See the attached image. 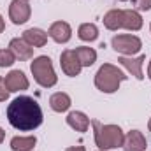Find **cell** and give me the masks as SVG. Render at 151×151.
Segmentation results:
<instances>
[{"instance_id":"obj_1","label":"cell","mask_w":151,"mask_h":151,"mask_svg":"<svg viewBox=\"0 0 151 151\" xmlns=\"http://www.w3.org/2000/svg\"><path fill=\"white\" fill-rule=\"evenodd\" d=\"M42 118L39 102L28 95H19L7 106V119L19 132H34L42 125Z\"/></svg>"},{"instance_id":"obj_10","label":"cell","mask_w":151,"mask_h":151,"mask_svg":"<svg viewBox=\"0 0 151 151\" xmlns=\"http://www.w3.org/2000/svg\"><path fill=\"white\" fill-rule=\"evenodd\" d=\"M47 35L53 39L55 42H58V44H65L72 37V28H70V25L67 21H55L49 27Z\"/></svg>"},{"instance_id":"obj_11","label":"cell","mask_w":151,"mask_h":151,"mask_svg":"<svg viewBox=\"0 0 151 151\" xmlns=\"http://www.w3.org/2000/svg\"><path fill=\"white\" fill-rule=\"evenodd\" d=\"M119 65H123L132 76H135L137 79H144V72H142V65L146 62V56L141 55V56H119L118 58Z\"/></svg>"},{"instance_id":"obj_30","label":"cell","mask_w":151,"mask_h":151,"mask_svg":"<svg viewBox=\"0 0 151 151\" xmlns=\"http://www.w3.org/2000/svg\"><path fill=\"white\" fill-rule=\"evenodd\" d=\"M119 2H127V0H119Z\"/></svg>"},{"instance_id":"obj_12","label":"cell","mask_w":151,"mask_h":151,"mask_svg":"<svg viewBox=\"0 0 151 151\" xmlns=\"http://www.w3.org/2000/svg\"><path fill=\"white\" fill-rule=\"evenodd\" d=\"M146 137L142 135V132L139 130H130L127 135H125V141H123V150L125 151H146Z\"/></svg>"},{"instance_id":"obj_9","label":"cell","mask_w":151,"mask_h":151,"mask_svg":"<svg viewBox=\"0 0 151 151\" xmlns=\"http://www.w3.org/2000/svg\"><path fill=\"white\" fill-rule=\"evenodd\" d=\"M4 79H5V86H7L9 93L25 91V90H28V86H30L28 77L25 76V72H21V70H11Z\"/></svg>"},{"instance_id":"obj_5","label":"cell","mask_w":151,"mask_h":151,"mask_svg":"<svg viewBox=\"0 0 151 151\" xmlns=\"http://www.w3.org/2000/svg\"><path fill=\"white\" fill-rule=\"evenodd\" d=\"M111 46L116 53H119L121 56H134L135 53L141 51L142 47V40L137 35H130V34H119L114 35L111 40Z\"/></svg>"},{"instance_id":"obj_19","label":"cell","mask_w":151,"mask_h":151,"mask_svg":"<svg viewBox=\"0 0 151 151\" xmlns=\"http://www.w3.org/2000/svg\"><path fill=\"white\" fill-rule=\"evenodd\" d=\"M76 55H77V58H79L83 67H91L97 62V51L93 47L79 46V47H76Z\"/></svg>"},{"instance_id":"obj_21","label":"cell","mask_w":151,"mask_h":151,"mask_svg":"<svg viewBox=\"0 0 151 151\" xmlns=\"http://www.w3.org/2000/svg\"><path fill=\"white\" fill-rule=\"evenodd\" d=\"M14 62H16V56L12 55L11 49H0V67H2V69L11 67Z\"/></svg>"},{"instance_id":"obj_18","label":"cell","mask_w":151,"mask_h":151,"mask_svg":"<svg viewBox=\"0 0 151 151\" xmlns=\"http://www.w3.org/2000/svg\"><path fill=\"white\" fill-rule=\"evenodd\" d=\"M104 27L111 32L123 28V9H111L104 14Z\"/></svg>"},{"instance_id":"obj_25","label":"cell","mask_w":151,"mask_h":151,"mask_svg":"<svg viewBox=\"0 0 151 151\" xmlns=\"http://www.w3.org/2000/svg\"><path fill=\"white\" fill-rule=\"evenodd\" d=\"M5 30V21H4V18H2V14H0V34Z\"/></svg>"},{"instance_id":"obj_29","label":"cell","mask_w":151,"mask_h":151,"mask_svg":"<svg viewBox=\"0 0 151 151\" xmlns=\"http://www.w3.org/2000/svg\"><path fill=\"white\" fill-rule=\"evenodd\" d=\"M150 32H151V23H150Z\"/></svg>"},{"instance_id":"obj_4","label":"cell","mask_w":151,"mask_h":151,"mask_svg":"<svg viewBox=\"0 0 151 151\" xmlns=\"http://www.w3.org/2000/svg\"><path fill=\"white\" fill-rule=\"evenodd\" d=\"M30 72L34 76L35 83L39 86H42V88H53L58 83V76H56L55 69H53V62L46 55H40V56L32 60Z\"/></svg>"},{"instance_id":"obj_23","label":"cell","mask_w":151,"mask_h":151,"mask_svg":"<svg viewBox=\"0 0 151 151\" xmlns=\"http://www.w3.org/2000/svg\"><path fill=\"white\" fill-rule=\"evenodd\" d=\"M9 99V90L5 86V79L0 76V102H5Z\"/></svg>"},{"instance_id":"obj_22","label":"cell","mask_w":151,"mask_h":151,"mask_svg":"<svg viewBox=\"0 0 151 151\" xmlns=\"http://www.w3.org/2000/svg\"><path fill=\"white\" fill-rule=\"evenodd\" d=\"M135 11H151V0H132Z\"/></svg>"},{"instance_id":"obj_6","label":"cell","mask_w":151,"mask_h":151,"mask_svg":"<svg viewBox=\"0 0 151 151\" xmlns=\"http://www.w3.org/2000/svg\"><path fill=\"white\" fill-rule=\"evenodd\" d=\"M32 16V7L27 0H12L9 4V18L14 25H25Z\"/></svg>"},{"instance_id":"obj_20","label":"cell","mask_w":151,"mask_h":151,"mask_svg":"<svg viewBox=\"0 0 151 151\" xmlns=\"http://www.w3.org/2000/svg\"><path fill=\"white\" fill-rule=\"evenodd\" d=\"M77 37L84 42H93L99 39V28L95 23H83L77 28Z\"/></svg>"},{"instance_id":"obj_8","label":"cell","mask_w":151,"mask_h":151,"mask_svg":"<svg viewBox=\"0 0 151 151\" xmlns=\"http://www.w3.org/2000/svg\"><path fill=\"white\" fill-rule=\"evenodd\" d=\"M9 49L12 51V55H14L16 60H19V62H27V60H32V58H34V47H32L23 37L11 39Z\"/></svg>"},{"instance_id":"obj_3","label":"cell","mask_w":151,"mask_h":151,"mask_svg":"<svg viewBox=\"0 0 151 151\" xmlns=\"http://www.w3.org/2000/svg\"><path fill=\"white\" fill-rule=\"evenodd\" d=\"M127 77L128 76H125V72L119 70L116 65H113V63H104L97 70V74H95V86H97L99 91L111 95V93H116L119 90V84Z\"/></svg>"},{"instance_id":"obj_31","label":"cell","mask_w":151,"mask_h":151,"mask_svg":"<svg viewBox=\"0 0 151 151\" xmlns=\"http://www.w3.org/2000/svg\"><path fill=\"white\" fill-rule=\"evenodd\" d=\"M97 151H104V150H97Z\"/></svg>"},{"instance_id":"obj_2","label":"cell","mask_w":151,"mask_h":151,"mask_svg":"<svg viewBox=\"0 0 151 151\" xmlns=\"http://www.w3.org/2000/svg\"><path fill=\"white\" fill-rule=\"evenodd\" d=\"M93 127V137H95V144L99 150L109 151L116 150L123 146L125 141V134L121 130L119 125H102L99 119H91L90 121Z\"/></svg>"},{"instance_id":"obj_13","label":"cell","mask_w":151,"mask_h":151,"mask_svg":"<svg viewBox=\"0 0 151 151\" xmlns=\"http://www.w3.org/2000/svg\"><path fill=\"white\" fill-rule=\"evenodd\" d=\"M67 125L76 130V132H79V134H84V132H88V127H90V118L86 116V114L83 113V111H70V113L67 114Z\"/></svg>"},{"instance_id":"obj_32","label":"cell","mask_w":151,"mask_h":151,"mask_svg":"<svg viewBox=\"0 0 151 151\" xmlns=\"http://www.w3.org/2000/svg\"><path fill=\"white\" fill-rule=\"evenodd\" d=\"M27 2H30V0H27Z\"/></svg>"},{"instance_id":"obj_28","label":"cell","mask_w":151,"mask_h":151,"mask_svg":"<svg viewBox=\"0 0 151 151\" xmlns=\"http://www.w3.org/2000/svg\"><path fill=\"white\" fill-rule=\"evenodd\" d=\"M148 128H150V132H151V118H150V121H148Z\"/></svg>"},{"instance_id":"obj_15","label":"cell","mask_w":151,"mask_h":151,"mask_svg":"<svg viewBox=\"0 0 151 151\" xmlns=\"http://www.w3.org/2000/svg\"><path fill=\"white\" fill-rule=\"evenodd\" d=\"M47 32L40 30V28H27L23 32V39L35 49V47H44L47 44Z\"/></svg>"},{"instance_id":"obj_7","label":"cell","mask_w":151,"mask_h":151,"mask_svg":"<svg viewBox=\"0 0 151 151\" xmlns=\"http://www.w3.org/2000/svg\"><path fill=\"white\" fill-rule=\"evenodd\" d=\"M60 65H62L63 74L69 76V77L79 76L81 74V69H83V65H81V62H79V58L76 55V49H65V51H62V55H60Z\"/></svg>"},{"instance_id":"obj_16","label":"cell","mask_w":151,"mask_h":151,"mask_svg":"<svg viewBox=\"0 0 151 151\" xmlns=\"http://www.w3.org/2000/svg\"><path fill=\"white\" fill-rule=\"evenodd\" d=\"M49 106H51V109L55 113H65V111L70 109L72 100L65 91H56V93H53L49 97Z\"/></svg>"},{"instance_id":"obj_24","label":"cell","mask_w":151,"mask_h":151,"mask_svg":"<svg viewBox=\"0 0 151 151\" xmlns=\"http://www.w3.org/2000/svg\"><path fill=\"white\" fill-rule=\"evenodd\" d=\"M65 151H86L84 146H70V148H65Z\"/></svg>"},{"instance_id":"obj_26","label":"cell","mask_w":151,"mask_h":151,"mask_svg":"<svg viewBox=\"0 0 151 151\" xmlns=\"http://www.w3.org/2000/svg\"><path fill=\"white\" fill-rule=\"evenodd\" d=\"M4 139H5V132H4V128L0 127V144L4 142Z\"/></svg>"},{"instance_id":"obj_17","label":"cell","mask_w":151,"mask_h":151,"mask_svg":"<svg viewBox=\"0 0 151 151\" xmlns=\"http://www.w3.org/2000/svg\"><path fill=\"white\" fill-rule=\"evenodd\" d=\"M37 144L35 135H16L11 139V150L12 151H34Z\"/></svg>"},{"instance_id":"obj_14","label":"cell","mask_w":151,"mask_h":151,"mask_svg":"<svg viewBox=\"0 0 151 151\" xmlns=\"http://www.w3.org/2000/svg\"><path fill=\"white\" fill-rule=\"evenodd\" d=\"M123 28L137 32L142 28V16L135 9H123Z\"/></svg>"},{"instance_id":"obj_27","label":"cell","mask_w":151,"mask_h":151,"mask_svg":"<svg viewBox=\"0 0 151 151\" xmlns=\"http://www.w3.org/2000/svg\"><path fill=\"white\" fill-rule=\"evenodd\" d=\"M148 77H150V81H151V60H150V63H148Z\"/></svg>"}]
</instances>
